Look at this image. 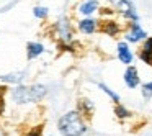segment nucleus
Masks as SVG:
<instances>
[{
  "mask_svg": "<svg viewBox=\"0 0 152 136\" xmlns=\"http://www.w3.org/2000/svg\"><path fill=\"white\" fill-rule=\"evenodd\" d=\"M57 128L64 136H82L87 131L85 123L82 121L80 112H69L64 116H61Z\"/></svg>",
  "mask_w": 152,
  "mask_h": 136,
  "instance_id": "nucleus-1",
  "label": "nucleus"
},
{
  "mask_svg": "<svg viewBox=\"0 0 152 136\" xmlns=\"http://www.w3.org/2000/svg\"><path fill=\"white\" fill-rule=\"evenodd\" d=\"M46 95V87L44 85H20L12 92V97L17 103H26V102H38Z\"/></svg>",
  "mask_w": 152,
  "mask_h": 136,
  "instance_id": "nucleus-2",
  "label": "nucleus"
},
{
  "mask_svg": "<svg viewBox=\"0 0 152 136\" xmlns=\"http://www.w3.org/2000/svg\"><path fill=\"white\" fill-rule=\"evenodd\" d=\"M110 4L119 12L124 18L128 20H132V21H137V12H136L134 5H132L131 0H110Z\"/></svg>",
  "mask_w": 152,
  "mask_h": 136,
  "instance_id": "nucleus-3",
  "label": "nucleus"
},
{
  "mask_svg": "<svg viewBox=\"0 0 152 136\" xmlns=\"http://www.w3.org/2000/svg\"><path fill=\"white\" fill-rule=\"evenodd\" d=\"M145 36H147V33L142 30L137 21H132V23L129 25V30L126 31V35H124L126 41H129V43H137V41L144 40Z\"/></svg>",
  "mask_w": 152,
  "mask_h": 136,
  "instance_id": "nucleus-4",
  "label": "nucleus"
},
{
  "mask_svg": "<svg viewBox=\"0 0 152 136\" xmlns=\"http://www.w3.org/2000/svg\"><path fill=\"white\" fill-rule=\"evenodd\" d=\"M139 59L144 61L149 66H152V36L147 38L142 44V48L139 49Z\"/></svg>",
  "mask_w": 152,
  "mask_h": 136,
  "instance_id": "nucleus-5",
  "label": "nucleus"
},
{
  "mask_svg": "<svg viewBox=\"0 0 152 136\" xmlns=\"http://www.w3.org/2000/svg\"><path fill=\"white\" fill-rule=\"evenodd\" d=\"M124 84L129 89H134L139 85V76H137V69L134 66H129L124 72Z\"/></svg>",
  "mask_w": 152,
  "mask_h": 136,
  "instance_id": "nucleus-6",
  "label": "nucleus"
},
{
  "mask_svg": "<svg viewBox=\"0 0 152 136\" xmlns=\"http://www.w3.org/2000/svg\"><path fill=\"white\" fill-rule=\"evenodd\" d=\"M116 49H118V57L123 64H131L132 62V53L124 41H123V43H118Z\"/></svg>",
  "mask_w": 152,
  "mask_h": 136,
  "instance_id": "nucleus-7",
  "label": "nucleus"
},
{
  "mask_svg": "<svg viewBox=\"0 0 152 136\" xmlns=\"http://www.w3.org/2000/svg\"><path fill=\"white\" fill-rule=\"evenodd\" d=\"M57 31H59V38L66 43H69L72 40V33H70V26H69V21L67 20H59V23L56 25Z\"/></svg>",
  "mask_w": 152,
  "mask_h": 136,
  "instance_id": "nucleus-8",
  "label": "nucleus"
},
{
  "mask_svg": "<svg viewBox=\"0 0 152 136\" xmlns=\"http://www.w3.org/2000/svg\"><path fill=\"white\" fill-rule=\"evenodd\" d=\"M79 30L85 35H92L96 30V21L92 20V18H85V20L79 21Z\"/></svg>",
  "mask_w": 152,
  "mask_h": 136,
  "instance_id": "nucleus-9",
  "label": "nucleus"
},
{
  "mask_svg": "<svg viewBox=\"0 0 152 136\" xmlns=\"http://www.w3.org/2000/svg\"><path fill=\"white\" fill-rule=\"evenodd\" d=\"M102 31H105L108 36H116L119 33V25L113 20H106L105 23H102Z\"/></svg>",
  "mask_w": 152,
  "mask_h": 136,
  "instance_id": "nucleus-10",
  "label": "nucleus"
},
{
  "mask_svg": "<svg viewBox=\"0 0 152 136\" xmlns=\"http://www.w3.org/2000/svg\"><path fill=\"white\" fill-rule=\"evenodd\" d=\"M96 10H98V2L96 0H88V2H85V4H82L79 7V12L82 15H92Z\"/></svg>",
  "mask_w": 152,
  "mask_h": 136,
  "instance_id": "nucleus-11",
  "label": "nucleus"
},
{
  "mask_svg": "<svg viewBox=\"0 0 152 136\" xmlns=\"http://www.w3.org/2000/svg\"><path fill=\"white\" fill-rule=\"evenodd\" d=\"M43 51H44V48L41 43H28V57H30V59L39 56Z\"/></svg>",
  "mask_w": 152,
  "mask_h": 136,
  "instance_id": "nucleus-12",
  "label": "nucleus"
},
{
  "mask_svg": "<svg viewBox=\"0 0 152 136\" xmlns=\"http://www.w3.org/2000/svg\"><path fill=\"white\" fill-rule=\"evenodd\" d=\"M98 87H100V89H102V90H103V92H105V93H106V95H108V97H110V99H111V100H113V102H116V103H118V102H119V95H118V93H116V92H113V90H111V89H110V87H108V85H105V84H98Z\"/></svg>",
  "mask_w": 152,
  "mask_h": 136,
  "instance_id": "nucleus-13",
  "label": "nucleus"
},
{
  "mask_svg": "<svg viewBox=\"0 0 152 136\" xmlns=\"http://www.w3.org/2000/svg\"><path fill=\"white\" fill-rule=\"evenodd\" d=\"M23 72H17V74H7V76H2L4 82H20L23 79Z\"/></svg>",
  "mask_w": 152,
  "mask_h": 136,
  "instance_id": "nucleus-14",
  "label": "nucleus"
},
{
  "mask_svg": "<svg viewBox=\"0 0 152 136\" xmlns=\"http://www.w3.org/2000/svg\"><path fill=\"white\" fill-rule=\"evenodd\" d=\"M115 113H116V116H118V118H129V116H131V112H129V110H126L124 107L119 105V103L115 107Z\"/></svg>",
  "mask_w": 152,
  "mask_h": 136,
  "instance_id": "nucleus-15",
  "label": "nucleus"
},
{
  "mask_svg": "<svg viewBox=\"0 0 152 136\" xmlns=\"http://www.w3.org/2000/svg\"><path fill=\"white\" fill-rule=\"evenodd\" d=\"M142 97L144 99H151L152 97V82H147L142 85Z\"/></svg>",
  "mask_w": 152,
  "mask_h": 136,
  "instance_id": "nucleus-16",
  "label": "nucleus"
},
{
  "mask_svg": "<svg viewBox=\"0 0 152 136\" xmlns=\"http://www.w3.org/2000/svg\"><path fill=\"white\" fill-rule=\"evenodd\" d=\"M33 13H34V17H38V18H46L48 17V8H44V7H34Z\"/></svg>",
  "mask_w": 152,
  "mask_h": 136,
  "instance_id": "nucleus-17",
  "label": "nucleus"
},
{
  "mask_svg": "<svg viewBox=\"0 0 152 136\" xmlns=\"http://www.w3.org/2000/svg\"><path fill=\"white\" fill-rule=\"evenodd\" d=\"M26 136H41V128H34L31 133H28Z\"/></svg>",
  "mask_w": 152,
  "mask_h": 136,
  "instance_id": "nucleus-18",
  "label": "nucleus"
},
{
  "mask_svg": "<svg viewBox=\"0 0 152 136\" xmlns=\"http://www.w3.org/2000/svg\"><path fill=\"white\" fill-rule=\"evenodd\" d=\"M2 108H4V100L0 99V113H2Z\"/></svg>",
  "mask_w": 152,
  "mask_h": 136,
  "instance_id": "nucleus-19",
  "label": "nucleus"
}]
</instances>
